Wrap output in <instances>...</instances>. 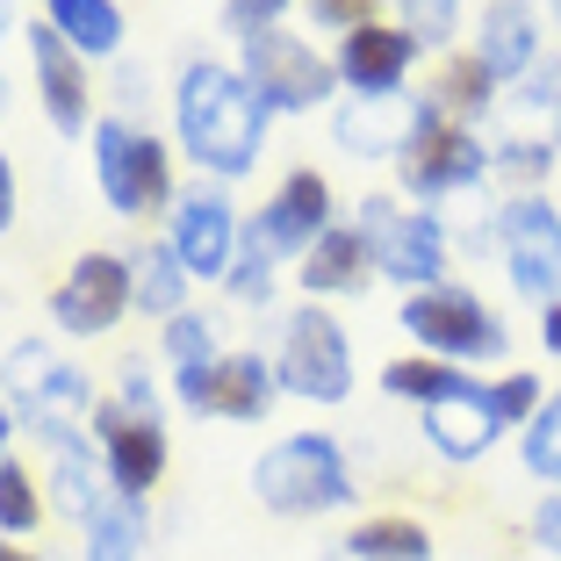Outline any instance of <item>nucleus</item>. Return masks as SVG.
<instances>
[{
	"label": "nucleus",
	"instance_id": "38",
	"mask_svg": "<svg viewBox=\"0 0 561 561\" xmlns=\"http://www.w3.org/2000/svg\"><path fill=\"white\" fill-rule=\"evenodd\" d=\"M310 22L317 30H367V22H375V0H310Z\"/></svg>",
	"mask_w": 561,
	"mask_h": 561
},
{
	"label": "nucleus",
	"instance_id": "13",
	"mask_svg": "<svg viewBox=\"0 0 561 561\" xmlns=\"http://www.w3.org/2000/svg\"><path fill=\"white\" fill-rule=\"evenodd\" d=\"M165 245H173V260L187 266V280H231L238 245H245V224H238L224 181H209V187L195 181L173 209H165Z\"/></svg>",
	"mask_w": 561,
	"mask_h": 561
},
{
	"label": "nucleus",
	"instance_id": "25",
	"mask_svg": "<svg viewBox=\"0 0 561 561\" xmlns=\"http://www.w3.org/2000/svg\"><path fill=\"white\" fill-rule=\"evenodd\" d=\"M145 540H151L145 496H108L94 512V526H87L80 561H145Z\"/></svg>",
	"mask_w": 561,
	"mask_h": 561
},
{
	"label": "nucleus",
	"instance_id": "20",
	"mask_svg": "<svg viewBox=\"0 0 561 561\" xmlns=\"http://www.w3.org/2000/svg\"><path fill=\"white\" fill-rule=\"evenodd\" d=\"M496 87H518L540 72V8L533 0H490L476 22V50H468Z\"/></svg>",
	"mask_w": 561,
	"mask_h": 561
},
{
	"label": "nucleus",
	"instance_id": "43",
	"mask_svg": "<svg viewBox=\"0 0 561 561\" xmlns=\"http://www.w3.org/2000/svg\"><path fill=\"white\" fill-rule=\"evenodd\" d=\"M8 22H15V0H0V44H8ZM0 108H8V87H0Z\"/></svg>",
	"mask_w": 561,
	"mask_h": 561
},
{
	"label": "nucleus",
	"instance_id": "3",
	"mask_svg": "<svg viewBox=\"0 0 561 561\" xmlns=\"http://www.w3.org/2000/svg\"><path fill=\"white\" fill-rule=\"evenodd\" d=\"M0 397H8V411H15L44 446L80 439V425L101 403L94 389H87V375L50 346V339H15V346L0 353Z\"/></svg>",
	"mask_w": 561,
	"mask_h": 561
},
{
	"label": "nucleus",
	"instance_id": "40",
	"mask_svg": "<svg viewBox=\"0 0 561 561\" xmlns=\"http://www.w3.org/2000/svg\"><path fill=\"white\" fill-rule=\"evenodd\" d=\"M15 202H22V187H15V159L0 151V231H15Z\"/></svg>",
	"mask_w": 561,
	"mask_h": 561
},
{
	"label": "nucleus",
	"instance_id": "23",
	"mask_svg": "<svg viewBox=\"0 0 561 561\" xmlns=\"http://www.w3.org/2000/svg\"><path fill=\"white\" fill-rule=\"evenodd\" d=\"M367 274H375V260H367L360 224H331V231L317 238L310 252H302V266H296V280L310 288V302H317V296H353Z\"/></svg>",
	"mask_w": 561,
	"mask_h": 561
},
{
	"label": "nucleus",
	"instance_id": "33",
	"mask_svg": "<svg viewBox=\"0 0 561 561\" xmlns=\"http://www.w3.org/2000/svg\"><path fill=\"white\" fill-rule=\"evenodd\" d=\"M540 403H547V381L540 375H496L490 381V411H496V425H504V432H526L533 417H540Z\"/></svg>",
	"mask_w": 561,
	"mask_h": 561
},
{
	"label": "nucleus",
	"instance_id": "26",
	"mask_svg": "<svg viewBox=\"0 0 561 561\" xmlns=\"http://www.w3.org/2000/svg\"><path fill=\"white\" fill-rule=\"evenodd\" d=\"M130 280H137V310L159 317V324H173V317L187 310V288H195L165 238H159V245H145V252H130Z\"/></svg>",
	"mask_w": 561,
	"mask_h": 561
},
{
	"label": "nucleus",
	"instance_id": "11",
	"mask_svg": "<svg viewBox=\"0 0 561 561\" xmlns=\"http://www.w3.org/2000/svg\"><path fill=\"white\" fill-rule=\"evenodd\" d=\"M496 252L533 310L561 302V209L547 195H512L496 209Z\"/></svg>",
	"mask_w": 561,
	"mask_h": 561
},
{
	"label": "nucleus",
	"instance_id": "15",
	"mask_svg": "<svg viewBox=\"0 0 561 561\" xmlns=\"http://www.w3.org/2000/svg\"><path fill=\"white\" fill-rule=\"evenodd\" d=\"M173 397H181V411H195V417L260 425V417L280 403V375H274V360H260V353H224V360H209V367H181V375H173Z\"/></svg>",
	"mask_w": 561,
	"mask_h": 561
},
{
	"label": "nucleus",
	"instance_id": "5",
	"mask_svg": "<svg viewBox=\"0 0 561 561\" xmlns=\"http://www.w3.org/2000/svg\"><path fill=\"white\" fill-rule=\"evenodd\" d=\"M397 324L417 339V353H432V360H504L512 353V331H504V317L490 310V302L476 296V288H454V280H439V288H417V296H403Z\"/></svg>",
	"mask_w": 561,
	"mask_h": 561
},
{
	"label": "nucleus",
	"instance_id": "1",
	"mask_svg": "<svg viewBox=\"0 0 561 561\" xmlns=\"http://www.w3.org/2000/svg\"><path fill=\"white\" fill-rule=\"evenodd\" d=\"M266 101L224 58H187L173 80V137L209 181H245L266 151Z\"/></svg>",
	"mask_w": 561,
	"mask_h": 561
},
{
	"label": "nucleus",
	"instance_id": "7",
	"mask_svg": "<svg viewBox=\"0 0 561 561\" xmlns=\"http://www.w3.org/2000/svg\"><path fill=\"white\" fill-rule=\"evenodd\" d=\"M238 72L252 80V94L266 101V116H310L339 94V66L296 30H260L238 44Z\"/></svg>",
	"mask_w": 561,
	"mask_h": 561
},
{
	"label": "nucleus",
	"instance_id": "6",
	"mask_svg": "<svg viewBox=\"0 0 561 561\" xmlns=\"http://www.w3.org/2000/svg\"><path fill=\"white\" fill-rule=\"evenodd\" d=\"M360 238H367V260H375L381 280H397L403 296L417 288H439L446 280V224L432 209H411L397 195H360Z\"/></svg>",
	"mask_w": 561,
	"mask_h": 561
},
{
	"label": "nucleus",
	"instance_id": "16",
	"mask_svg": "<svg viewBox=\"0 0 561 561\" xmlns=\"http://www.w3.org/2000/svg\"><path fill=\"white\" fill-rule=\"evenodd\" d=\"M94 446H101V468H108V490L116 496H151L159 476H165V461H173L165 417H137L108 397L94 403Z\"/></svg>",
	"mask_w": 561,
	"mask_h": 561
},
{
	"label": "nucleus",
	"instance_id": "10",
	"mask_svg": "<svg viewBox=\"0 0 561 561\" xmlns=\"http://www.w3.org/2000/svg\"><path fill=\"white\" fill-rule=\"evenodd\" d=\"M274 375H280V397H302V403H346L353 397V339L339 317L310 310L288 317L280 331V353H274Z\"/></svg>",
	"mask_w": 561,
	"mask_h": 561
},
{
	"label": "nucleus",
	"instance_id": "12",
	"mask_svg": "<svg viewBox=\"0 0 561 561\" xmlns=\"http://www.w3.org/2000/svg\"><path fill=\"white\" fill-rule=\"evenodd\" d=\"M130 310H137L130 252H80L72 274L50 288V324L66 339H108Z\"/></svg>",
	"mask_w": 561,
	"mask_h": 561
},
{
	"label": "nucleus",
	"instance_id": "9",
	"mask_svg": "<svg viewBox=\"0 0 561 561\" xmlns=\"http://www.w3.org/2000/svg\"><path fill=\"white\" fill-rule=\"evenodd\" d=\"M403 195L411 202H439V195H468V187L490 181V145H482L468 123H454L439 101L425 94V116H417V137L397 159Z\"/></svg>",
	"mask_w": 561,
	"mask_h": 561
},
{
	"label": "nucleus",
	"instance_id": "27",
	"mask_svg": "<svg viewBox=\"0 0 561 561\" xmlns=\"http://www.w3.org/2000/svg\"><path fill=\"white\" fill-rule=\"evenodd\" d=\"M339 547H346V561H432V533L417 526V518H403V512L360 518Z\"/></svg>",
	"mask_w": 561,
	"mask_h": 561
},
{
	"label": "nucleus",
	"instance_id": "45",
	"mask_svg": "<svg viewBox=\"0 0 561 561\" xmlns=\"http://www.w3.org/2000/svg\"><path fill=\"white\" fill-rule=\"evenodd\" d=\"M547 15H554V22H561V0H547Z\"/></svg>",
	"mask_w": 561,
	"mask_h": 561
},
{
	"label": "nucleus",
	"instance_id": "21",
	"mask_svg": "<svg viewBox=\"0 0 561 561\" xmlns=\"http://www.w3.org/2000/svg\"><path fill=\"white\" fill-rule=\"evenodd\" d=\"M496 439H504V425L490 411V381H476V389H461L446 403H425V446L439 461H482Z\"/></svg>",
	"mask_w": 561,
	"mask_h": 561
},
{
	"label": "nucleus",
	"instance_id": "39",
	"mask_svg": "<svg viewBox=\"0 0 561 561\" xmlns=\"http://www.w3.org/2000/svg\"><path fill=\"white\" fill-rule=\"evenodd\" d=\"M533 540H540L547 554H561V490L540 496V512H533Z\"/></svg>",
	"mask_w": 561,
	"mask_h": 561
},
{
	"label": "nucleus",
	"instance_id": "22",
	"mask_svg": "<svg viewBox=\"0 0 561 561\" xmlns=\"http://www.w3.org/2000/svg\"><path fill=\"white\" fill-rule=\"evenodd\" d=\"M44 490H50V512L72 518V526H94V512L108 504V468H101V446L87 454V439L50 446V468H44Z\"/></svg>",
	"mask_w": 561,
	"mask_h": 561
},
{
	"label": "nucleus",
	"instance_id": "31",
	"mask_svg": "<svg viewBox=\"0 0 561 561\" xmlns=\"http://www.w3.org/2000/svg\"><path fill=\"white\" fill-rule=\"evenodd\" d=\"M518 461H526V476H540V482L561 490V389L540 403V417L518 432Z\"/></svg>",
	"mask_w": 561,
	"mask_h": 561
},
{
	"label": "nucleus",
	"instance_id": "17",
	"mask_svg": "<svg viewBox=\"0 0 561 561\" xmlns=\"http://www.w3.org/2000/svg\"><path fill=\"white\" fill-rule=\"evenodd\" d=\"M30 72H36V101H44L50 130L58 137L94 130V108H87V58L50 30V22H30Z\"/></svg>",
	"mask_w": 561,
	"mask_h": 561
},
{
	"label": "nucleus",
	"instance_id": "44",
	"mask_svg": "<svg viewBox=\"0 0 561 561\" xmlns=\"http://www.w3.org/2000/svg\"><path fill=\"white\" fill-rule=\"evenodd\" d=\"M0 561H36L30 547H15V540H0Z\"/></svg>",
	"mask_w": 561,
	"mask_h": 561
},
{
	"label": "nucleus",
	"instance_id": "36",
	"mask_svg": "<svg viewBox=\"0 0 561 561\" xmlns=\"http://www.w3.org/2000/svg\"><path fill=\"white\" fill-rule=\"evenodd\" d=\"M280 8H288V0H224V30L245 44V36H260V30H280Z\"/></svg>",
	"mask_w": 561,
	"mask_h": 561
},
{
	"label": "nucleus",
	"instance_id": "41",
	"mask_svg": "<svg viewBox=\"0 0 561 561\" xmlns=\"http://www.w3.org/2000/svg\"><path fill=\"white\" fill-rule=\"evenodd\" d=\"M540 346L561 353V302H547V310H540Z\"/></svg>",
	"mask_w": 561,
	"mask_h": 561
},
{
	"label": "nucleus",
	"instance_id": "30",
	"mask_svg": "<svg viewBox=\"0 0 561 561\" xmlns=\"http://www.w3.org/2000/svg\"><path fill=\"white\" fill-rule=\"evenodd\" d=\"M44 482L30 476V461H0V540H30L44 526Z\"/></svg>",
	"mask_w": 561,
	"mask_h": 561
},
{
	"label": "nucleus",
	"instance_id": "19",
	"mask_svg": "<svg viewBox=\"0 0 561 561\" xmlns=\"http://www.w3.org/2000/svg\"><path fill=\"white\" fill-rule=\"evenodd\" d=\"M331 66H339V87H353V94H411L403 80L417 66V36L389 30V22H367V30L339 36Z\"/></svg>",
	"mask_w": 561,
	"mask_h": 561
},
{
	"label": "nucleus",
	"instance_id": "8",
	"mask_svg": "<svg viewBox=\"0 0 561 561\" xmlns=\"http://www.w3.org/2000/svg\"><path fill=\"white\" fill-rule=\"evenodd\" d=\"M561 159V72H533V80L504 87L496 101V145H490V173L504 181H547Z\"/></svg>",
	"mask_w": 561,
	"mask_h": 561
},
{
	"label": "nucleus",
	"instance_id": "2",
	"mask_svg": "<svg viewBox=\"0 0 561 561\" xmlns=\"http://www.w3.org/2000/svg\"><path fill=\"white\" fill-rule=\"evenodd\" d=\"M252 496H260L274 518H324L346 512L353 496V461L331 432H288L252 461Z\"/></svg>",
	"mask_w": 561,
	"mask_h": 561
},
{
	"label": "nucleus",
	"instance_id": "32",
	"mask_svg": "<svg viewBox=\"0 0 561 561\" xmlns=\"http://www.w3.org/2000/svg\"><path fill=\"white\" fill-rule=\"evenodd\" d=\"M165 360H173V375H181V367H209V360H224L216 317H202V310H181V317H173V324H165Z\"/></svg>",
	"mask_w": 561,
	"mask_h": 561
},
{
	"label": "nucleus",
	"instance_id": "18",
	"mask_svg": "<svg viewBox=\"0 0 561 561\" xmlns=\"http://www.w3.org/2000/svg\"><path fill=\"white\" fill-rule=\"evenodd\" d=\"M425 94H353L331 116V145L346 159H403V145L417 137Z\"/></svg>",
	"mask_w": 561,
	"mask_h": 561
},
{
	"label": "nucleus",
	"instance_id": "35",
	"mask_svg": "<svg viewBox=\"0 0 561 561\" xmlns=\"http://www.w3.org/2000/svg\"><path fill=\"white\" fill-rule=\"evenodd\" d=\"M108 403H123V411H137V417H159V389H151V375H145V353H130V360L116 367V397Z\"/></svg>",
	"mask_w": 561,
	"mask_h": 561
},
{
	"label": "nucleus",
	"instance_id": "28",
	"mask_svg": "<svg viewBox=\"0 0 561 561\" xmlns=\"http://www.w3.org/2000/svg\"><path fill=\"white\" fill-rule=\"evenodd\" d=\"M381 389L425 411V403H446V397H461V389H476V375H461L454 360H432V353H403V360L381 367Z\"/></svg>",
	"mask_w": 561,
	"mask_h": 561
},
{
	"label": "nucleus",
	"instance_id": "4",
	"mask_svg": "<svg viewBox=\"0 0 561 561\" xmlns=\"http://www.w3.org/2000/svg\"><path fill=\"white\" fill-rule=\"evenodd\" d=\"M87 145H94V187L116 216H151V209H173V202H181L173 195V159H165V145L145 123L94 116Z\"/></svg>",
	"mask_w": 561,
	"mask_h": 561
},
{
	"label": "nucleus",
	"instance_id": "14",
	"mask_svg": "<svg viewBox=\"0 0 561 561\" xmlns=\"http://www.w3.org/2000/svg\"><path fill=\"white\" fill-rule=\"evenodd\" d=\"M331 224H339V216H331V181L317 165H296V173L274 187V202H260V216L245 224V252H260L266 266H280V260L302 266V252H310Z\"/></svg>",
	"mask_w": 561,
	"mask_h": 561
},
{
	"label": "nucleus",
	"instance_id": "34",
	"mask_svg": "<svg viewBox=\"0 0 561 561\" xmlns=\"http://www.w3.org/2000/svg\"><path fill=\"white\" fill-rule=\"evenodd\" d=\"M397 15H403V30L417 36V50H439L461 30V0H397Z\"/></svg>",
	"mask_w": 561,
	"mask_h": 561
},
{
	"label": "nucleus",
	"instance_id": "37",
	"mask_svg": "<svg viewBox=\"0 0 561 561\" xmlns=\"http://www.w3.org/2000/svg\"><path fill=\"white\" fill-rule=\"evenodd\" d=\"M224 288H231L238 302H266V296H274V266H266L260 252L238 245V266H231V280H224Z\"/></svg>",
	"mask_w": 561,
	"mask_h": 561
},
{
	"label": "nucleus",
	"instance_id": "24",
	"mask_svg": "<svg viewBox=\"0 0 561 561\" xmlns=\"http://www.w3.org/2000/svg\"><path fill=\"white\" fill-rule=\"evenodd\" d=\"M44 22L80 50L87 66L123 50V8H116V0H44Z\"/></svg>",
	"mask_w": 561,
	"mask_h": 561
},
{
	"label": "nucleus",
	"instance_id": "42",
	"mask_svg": "<svg viewBox=\"0 0 561 561\" xmlns=\"http://www.w3.org/2000/svg\"><path fill=\"white\" fill-rule=\"evenodd\" d=\"M15 425H22V417L8 411V397H0V461H15V454H8V439H15Z\"/></svg>",
	"mask_w": 561,
	"mask_h": 561
},
{
	"label": "nucleus",
	"instance_id": "29",
	"mask_svg": "<svg viewBox=\"0 0 561 561\" xmlns=\"http://www.w3.org/2000/svg\"><path fill=\"white\" fill-rule=\"evenodd\" d=\"M432 101H439L454 123L476 130V116H496V101H504V94H496V80L476 66V58H454V66L439 72V87H432Z\"/></svg>",
	"mask_w": 561,
	"mask_h": 561
}]
</instances>
